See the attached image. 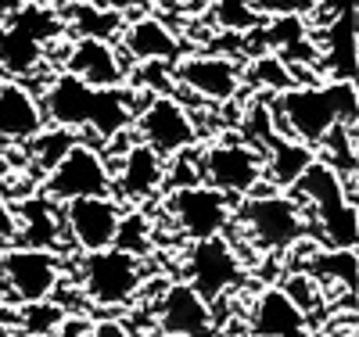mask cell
<instances>
[{"label":"cell","mask_w":359,"mask_h":337,"mask_svg":"<svg viewBox=\"0 0 359 337\" xmlns=\"http://www.w3.org/2000/svg\"><path fill=\"white\" fill-rule=\"evenodd\" d=\"M241 76H248V83H252V86L269 90V94H280V90L294 86V69H291V65H284V61H280L273 50L259 54V57L252 61V65H248Z\"/></svg>","instance_id":"obj_25"},{"label":"cell","mask_w":359,"mask_h":337,"mask_svg":"<svg viewBox=\"0 0 359 337\" xmlns=\"http://www.w3.org/2000/svg\"><path fill=\"white\" fill-rule=\"evenodd\" d=\"M155 323H158V333L208 337L212 333V305H208L187 280L169 284L162 291V298L155 301Z\"/></svg>","instance_id":"obj_14"},{"label":"cell","mask_w":359,"mask_h":337,"mask_svg":"<svg viewBox=\"0 0 359 337\" xmlns=\"http://www.w3.org/2000/svg\"><path fill=\"white\" fill-rule=\"evenodd\" d=\"M212 15L230 33H252L262 25V15L255 11V0H212Z\"/></svg>","instance_id":"obj_26"},{"label":"cell","mask_w":359,"mask_h":337,"mask_svg":"<svg viewBox=\"0 0 359 337\" xmlns=\"http://www.w3.org/2000/svg\"><path fill=\"white\" fill-rule=\"evenodd\" d=\"M72 133H76V130L57 126L54 133H43V130H40L33 140H29V144H33V155H36V162H40V169H43V172H47V169H50V165H54V162L62 158L65 151L76 144V137H72Z\"/></svg>","instance_id":"obj_27"},{"label":"cell","mask_w":359,"mask_h":337,"mask_svg":"<svg viewBox=\"0 0 359 337\" xmlns=\"http://www.w3.org/2000/svg\"><path fill=\"white\" fill-rule=\"evenodd\" d=\"M309 277L316 284H338L341 291L355 294V248H323L313 255Z\"/></svg>","instance_id":"obj_24"},{"label":"cell","mask_w":359,"mask_h":337,"mask_svg":"<svg viewBox=\"0 0 359 337\" xmlns=\"http://www.w3.org/2000/svg\"><path fill=\"white\" fill-rule=\"evenodd\" d=\"M79 273H83L86 298L94 305H101V309L130 305L144 287L140 255L118 248V244H108V248H97V252H83V269Z\"/></svg>","instance_id":"obj_6"},{"label":"cell","mask_w":359,"mask_h":337,"mask_svg":"<svg viewBox=\"0 0 359 337\" xmlns=\"http://www.w3.org/2000/svg\"><path fill=\"white\" fill-rule=\"evenodd\" d=\"M176 79L184 83L191 94L205 97V101H233L241 94V65L233 57H223V54H194V57H184L176 65Z\"/></svg>","instance_id":"obj_15"},{"label":"cell","mask_w":359,"mask_h":337,"mask_svg":"<svg viewBox=\"0 0 359 337\" xmlns=\"http://www.w3.org/2000/svg\"><path fill=\"white\" fill-rule=\"evenodd\" d=\"M118 43H123L126 54L137 57V61H176L180 57V40L155 15H140L130 25H123Z\"/></svg>","instance_id":"obj_21"},{"label":"cell","mask_w":359,"mask_h":337,"mask_svg":"<svg viewBox=\"0 0 359 337\" xmlns=\"http://www.w3.org/2000/svg\"><path fill=\"white\" fill-rule=\"evenodd\" d=\"M165 212L187 240H205V237H219L226 230L233 216V198L208 187V183H184V187L169 191Z\"/></svg>","instance_id":"obj_10"},{"label":"cell","mask_w":359,"mask_h":337,"mask_svg":"<svg viewBox=\"0 0 359 337\" xmlns=\"http://www.w3.org/2000/svg\"><path fill=\"white\" fill-rule=\"evenodd\" d=\"M0 337H8V330H4V326H0Z\"/></svg>","instance_id":"obj_34"},{"label":"cell","mask_w":359,"mask_h":337,"mask_svg":"<svg viewBox=\"0 0 359 337\" xmlns=\"http://www.w3.org/2000/svg\"><path fill=\"white\" fill-rule=\"evenodd\" d=\"M359 94L355 83L327 79L313 86H287L280 94L269 97V115H273L277 133L302 140L309 147H320V140L331 133L334 126H355V108Z\"/></svg>","instance_id":"obj_2"},{"label":"cell","mask_w":359,"mask_h":337,"mask_svg":"<svg viewBox=\"0 0 359 337\" xmlns=\"http://www.w3.org/2000/svg\"><path fill=\"white\" fill-rule=\"evenodd\" d=\"M118 223H123V208L111 194H86L65 201V226L76 240V248L83 252H97L115 244Z\"/></svg>","instance_id":"obj_13"},{"label":"cell","mask_w":359,"mask_h":337,"mask_svg":"<svg viewBox=\"0 0 359 337\" xmlns=\"http://www.w3.org/2000/svg\"><path fill=\"white\" fill-rule=\"evenodd\" d=\"M130 126L137 130V140L147 144L151 151H158L162 158H176L184 155L187 147L198 144V126L187 115V108L180 104L172 94H155L147 97V104L133 115Z\"/></svg>","instance_id":"obj_9"},{"label":"cell","mask_w":359,"mask_h":337,"mask_svg":"<svg viewBox=\"0 0 359 337\" xmlns=\"http://www.w3.org/2000/svg\"><path fill=\"white\" fill-rule=\"evenodd\" d=\"M65 29H72L76 36H97V40H118L123 33V15L111 11V8H101L97 0H76L69 4V18H65Z\"/></svg>","instance_id":"obj_23"},{"label":"cell","mask_w":359,"mask_h":337,"mask_svg":"<svg viewBox=\"0 0 359 337\" xmlns=\"http://www.w3.org/2000/svg\"><path fill=\"white\" fill-rule=\"evenodd\" d=\"M86 194H111V169H108V158L97 147L76 140L65 155L47 169L43 198L65 205V201L86 198Z\"/></svg>","instance_id":"obj_8"},{"label":"cell","mask_w":359,"mask_h":337,"mask_svg":"<svg viewBox=\"0 0 359 337\" xmlns=\"http://www.w3.org/2000/svg\"><path fill=\"white\" fill-rule=\"evenodd\" d=\"M40 108L43 118L54 122V126L94 130L101 140H108L130 130L137 115V97L123 86H90L72 72H57L43 90Z\"/></svg>","instance_id":"obj_1"},{"label":"cell","mask_w":359,"mask_h":337,"mask_svg":"<svg viewBox=\"0 0 359 337\" xmlns=\"http://www.w3.org/2000/svg\"><path fill=\"white\" fill-rule=\"evenodd\" d=\"M158 337H176V333H158Z\"/></svg>","instance_id":"obj_35"},{"label":"cell","mask_w":359,"mask_h":337,"mask_svg":"<svg viewBox=\"0 0 359 337\" xmlns=\"http://www.w3.org/2000/svg\"><path fill=\"white\" fill-rule=\"evenodd\" d=\"M65 33V18L47 4H22L8 22H0V69L8 76H33L43 65L47 43Z\"/></svg>","instance_id":"obj_4"},{"label":"cell","mask_w":359,"mask_h":337,"mask_svg":"<svg viewBox=\"0 0 359 337\" xmlns=\"http://www.w3.org/2000/svg\"><path fill=\"white\" fill-rule=\"evenodd\" d=\"M237 219L262 252H287L294 244H302L309 233L302 201L273 191H252L245 205L237 208Z\"/></svg>","instance_id":"obj_5"},{"label":"cell","mask_w":359,"mask_h":337,"mask_svg":"<svg viewBox=\"0 0 359 337\" xmlns=\"http://www.w3.org/2000/svg\"><path fill=\"white\" fill-rule=\"evenodd\" d=\"M40 97L22 83H0V144H29L43 130Z\"/></svg>","instance_id":"obj_18"},{"label":"cell","mask_w":359,"mask_h":337,"mask_svg":"<svg viewBox=\"0 0 359 337\" xmlns=\"http://www.w3.org/2000/svg\"><path fill=\"white\" fill-rule=\"evenodd\" d=\"M40 4H47V8H57V11H65L69 4H76V0H40Z\"/></svg>","instance_id":"obj_33"},{"label":"cell","mask_w":359,"mask_h":337,"mask_svg":"<svg viewBox=\"0 0 359 337\" xmlns=\"http://www.w3.org/2000/svg\"><path fill=\"white\" fill-rule=\"evenodd\" d=\"M18 216L11 212V205L0 198V248H8V244H15L18 240Z\"/></svg>","instance_id":"obj_29"},{"label":"cell","mask_w":359,"mask_h":337,"mask_svg":"<svg viewBox=\"0 0 359 337\" xmlns=\"http://www.w3.org/2000/svg\"><path fill=\"white\" fill-rule=\"evenodd\" d=\"M62 72H72L90 86H123L126 79V65L111 47V40H97V36H76L65 50Z\"/></svg>","instance_id":"obj_17"},{"label":"cell","mask_w":359,"mask_h":337,"mask_svg":"<svg viewBox=\"0 0 359 337\" xmlns=\"http://www.w3.org/2000/svg\"><path fill=\"white\" fill-rule=\"evenodd\" d=\"M86 337H133L126 323H118V319H101L86 330Z\"/></svg>","instance_id":"obj_30"},{"label":"cell","mask_w":359,"mask_h":337,"mask_svg":"<svg viewBox=\"0 0 359 337\" xmlns=\"http://www.w3.org/2000/svg\"><path fill=\"white\" fill-rule=\"evenodd\" d=\"M355 0H334V15L323 25V47H316V65L327 72V79L355 83Z\"/></svg>","instance_id":"obj_16"},{"label":"cell","mask_w":359,"mask_h":337,"mask_svg":"<svg viewBox=\"0 0 359 337\" xmlns=\"http://www.w3.org/2000/svg\"><path fill=\"white\" fill-rule=\"evenodd\" d=\"M165 183V158L147 144L133 140L123 158H118V198L123 201H144Z\"/></svg>","instance_id":"obj_20"},{"label":"cell","mask_w":359,"mask_h":337,"mask_svg":"<svg viewBox=\"0 0 359 337\" xmlns=\"http://www.w3.org/2000/svg\"><path fill=\"white\" fill-rule=\"evenodd\" d=\"M294 198L313 208L316 216V226H320V237L327 240V248H355V201L345 198V179L341 172L323 162V158H313L302 176L291 183Z\"/></svg>","instance_id":"obj_3"},{"label":"cell","mask_w":359,"mask_h":337,"mask_svg":"<svg viewBox=\"0 0 359 337\" xmlns=\"http://www.w3.org/2000/svg\"><path fill=\"white\" fill-rule=\"evenodd\" d=\"M255 11L273 18V15H298L309 18L313 11H320V0H255Z\"/></svg>","instance_id":"obj_28"},{"label":"cell","mask_w":359,"mask_h":337,"mask_svg":"<svg viewBox=\"0 0 359 337\" xmlns=\"http://www.w3.org/2000/svg\"><path fill=\"white\" fill-rule=\"evenodd\" d=\"M237 280H241V262H237V252L230 248L223 237L191 240V252H187V284L208 305H216Z\"/></svg>","instance_id":"obj_11"},{"label":"cell","mask_w":359,"mask_h":337,"mask_svg":"<svg viewBox=\"0 0 359 337\" xmlns=\"http://www.w3.org/2000/svg\"><path fill=\"white\" fill-rule=\"evenodd\" d=\"M252 337H306V309L284 287H266L252 305Z\"/></svg>","instance_id":"obj_19"},{"label":"cell","mask_w":359,"mask_h":337,"mask_svg":"<svg viewBox=\"0 0 359 337\" xmlns=\"http://www.w3.org/2000/svg\"><path fill=\"white\" fill-rule=\"evenodd\" d=\"M198 183L223 191L226 198H248L262 187V155L252 144L241 140H219L208 144L198 158Z\"/></svg>","instance_id":"obj_7"},{"label":"cell","mask_w":359,"mask_h":337,"mask_svg":"<svg viewBox=\"0 0 359 337\" xmlns=\"http://www.w3.org/2000/svg\"><path fill=\"white\" fill-rule=\"evenodd\" d=\"M0 273H4L8 287L15 291L18 301H47L62 280V266L57 259L47 252V248H36V244H29V248H11L0 255Z\"/></svg>","instance_id":"obj_12"},{"label":"cell","mask_w":359,"mask_h":337,"mask_svg":"<svg viewBox=\"0 0 359 337\" xmlns=\"http://www.w3.org/2000/svg\"><path fill=\"white\" fill-rule=\"evenodd\" d=\"M22 4H25V0H0V22H8V18H11Z\"/></svg>","instance_id":"obj_32"},{"label":"cell","mask_w":359,"mask_h":337,"mask_svg":"<svg viewBox=\"0 0 359 337\" xmlns=\"http://www.w3.org/2000/svg\"><path fill=\"white\" fill-rule=\"evenodd\" d=\"M97 4H101V8H111V11H118V15H123V11H133V8H144V4H147V0H97Z\"/></svg>","instance_id":"obj_31"},{"label":"cell","mask_w":359,"mask_h":337,"mask_svg":"<svg viewBox=\"0 0 359 337\" xmlns=\"http://www.w3.org/2000/svg\"><path fill=\"white\" fill-rule=\"evenodd\" d=\"M313 158H316V147L277 133L262 151V179L273 183V187H291Z\"/></svg>","instance_id":"obj_22"}]
</instances>
